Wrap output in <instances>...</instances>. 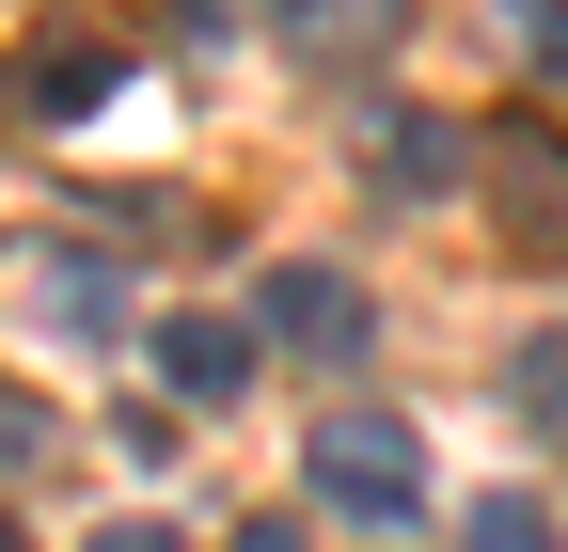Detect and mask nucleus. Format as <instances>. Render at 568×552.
I'll use <instances>...</instances> for the list:
<instances>
[{
	"label": "nucleus",
	"instance_id": "obj_1",
	"mask_svg": "<svg viewBox=\"0 0 568 552\" xmlns=\"http://www.w3.org/2000/svg\"><path fill=\"white\" fill-rule=\"evenodd\" d=\"M301 473H316V505H332V521H379V536L426 521V442L395 427V410H332Z\"/></svg>",
	"mask_w": 568,
	"mask_h": 552
},
{
	"label": "nucleus",
	"instance_id": "obj_2",
	"mask_svg": "<svg viewBox=\"0 0 568 552\" xmlns=\"http://www.w3.org/2000/svg\"><path fill=\"white\" fill-rule=\"evenodd\" d=\"M489 205H506L521 268H568V126H506L489 143Z\"/></svg>",
	"mask_w": 568,
	"mask_h": 552
},
{
	"label": "nucleus",
	"instance_id": "obj_3",
	"mask_svg": "<svg viewBox=\"0 0 568 552\" xmlns=\"http://www.w3.org/2000/svg\"><path fill=\"white\" fill-rule=\"evenodd\" d=\"M268 331L316 348V364H347L364 348V285H347V268H268Z\"/></svg>",
	"mask_w": 568,
	"mask_h": 552
},
{
	"label": "nucleus",
	"instance_id": "obj_4",
	"mask_svg": "<svg viewBox=\"0 0 568 552\" xmlns=\"http://www.w3.org/2000/svg\"><path fill=\"white\" fill-rule=\"evenodd\" d=\"M159 379H174V395H237V379H253V331H237V316H174V331H159Z\"/></svg>",
	"mask_w": 568,
	"mask_h": 552
},
{
	"label": "nucleus",
	"instance_id": "obj_5",
	"mask_svg": "<svg viewBox=\"0 0 568 552\" xmlns=\"http://www.w3.org/2000/svg\"><path fill=\"white\" fill-rule=\"evenodd\" d=\"M379 190H458V126L443 111H395L379 126Z\"/></svg>",
	"mask_w": 568,
	"mask_h": 552
},
{
	"label": "nucleus",
	"instance_id": "obj_6",
	"mask_svg": "<svg viewBox=\"0 0 568 552\" xmlns=\"http://www.w3.org/2000/svg\"><path fill=\"white\" fill-rule=\"evenodd\" d=\"M458 552H552V505L489 490V505H458Z\"/></svg>",
	"mask_w": 568,
	"mask_h": 552
},
{
	"label": "nucleus",
	"instance_id": "obj_7",
	"mask_svg": "<svg viewBox=\"0 0 568 552\" xmlns=\"http://www.w3.org/2000/svg\"><path fill=\"white\" fill-rule=\"evenodd\" d=\"M521 395L552 410V427H568V331H537V348H521Z\"/></svg>",
	"mask_w": 568,
	"mask_h": 552
},
{
	"label": "nucleus",
	"instance_id": "obj_8",
	"mask_svg": "<svg viewBox=\"0 0 568 552\" xmlns=\"http://www.w3.org/2000/svg\"><path fill=\"white\" fill-rule=\"evenodd\" d=\"M32 442H48V410H32V395H17V379H0V473H17V458H32Z\"/></svg>",
	"mask_w": 568,
	"mask_h": 552
},
{
	"label": "nucleus",
	"instance_id": "obj_9",
	"mask_svg": "<svg viewBox=\"0 0 568 552\" xmlns=\"http://www.w3.org/2000/svg\"><path fill=\"white\" fill-rule=\"evenodd\" d=\"M521 32H537V63H552V80H568V0H537V17H521Z\"/></svg>",
	"mask_w": 568,
	"mask_h": 552
},
{
	"label": "nucleus",
	"instance_id": "obj_10",
	"mask_svg": "<svg viewBox=\"0 0 568 552\" xmlns=\"http://www.w3.org/2000/svg\"><path fill=\"white\" fill-rule=\"evenodd\" d=\"M95 552H190V536H174V521H111Z\"/></svg>",
	"mask_w": 568,
	"mask_h": 552
},
{
	"label": "nucleus",
	"instance_id": "obj_11",
	"mask_svg": "<svg viewBox=\"0 0 568 552\" xmlns=\"http://www.w3.org/2000/svg\"><path fill=\"white\" fill-rule=\"evenodd\" d=\"M237 552H316V536H301V521H253V536H237Z\"/></svg>",
	"mask_w": 568,
	"mask_h": 552
},
{
	"label": "nucleus",
	"instance_id": "obj_12",
	"mask_svg": "<svg viewBox=\"0 0 568 552\" xmlns=\"http://www.w3.org/2000/svg\"><path fill=\"white\" fill-rule=\"evenodd\" d=\"M0 552H17V521H0Z\"/></svg>",
	"mask_w": 568,
	"mask_h": 552
}]
</instances>
